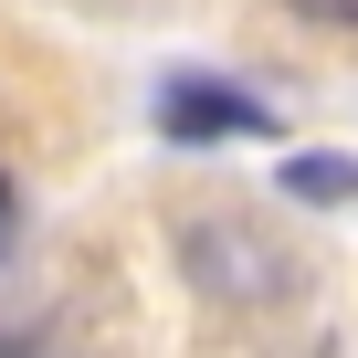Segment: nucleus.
Masks as SVG:
<instances>
[{
  "label": "nucleus",
  "instance_id": "nucleus-1",
  "mask_svg": "<svg viewBox=\"0 0 358 358\" xmlns=\"http://www.w3.org/2000/svg\"><path fill=\"white\" fill-rule=\"evenodd\" d=\"M169 243H179V285H190L201 306H222V316H274V306H295V285H306L295 243H285L264 211H243V201L179 211Z\"/></svg>",
  "mask_w": 358,
  "mask_h": 358
},
{
  "label": "nucleus",
  "instance_id": "nucleus-2",
  "mask_svg": "<svg viewBox=\"0 0 358 358\" xmlns=\"http://www.w3.org/2000/svg\"><path fill=\"white\" fill-rule=\"evenodd\" d=\"M274 116H264V95H243V85H222V74H169L158 85V137L169 148H211V137H264Z\"/></svg>",
  "mask_w": 358,
  "mask_h": 358
},
{
  "label": "nucleus",
  "instance_id": "nucleus-3",
  "mask_svg": "<svg viewBox=\"0 0 358 358\" xmlns=\"http://www.w3.org/2000/svg\"><path fill=\"white\" fill-rule=\"evenodd\" d=\"M285 201H358V158H337V148H295V158H285Z\"/></svg>",
  "mask_w": 358,
  "mask_h": 358
},
{
  "label": "nucleus",
  "instance_id": "nucleus-4",
  "mask_svg": "<svg viewBox=\"0 0 358 358\" xmlns=\"http://www.w3.org/2000/svg\"><path fill=\"white\" fill-rule=\"evenodd\" d=\"M306 22H358V0H295Z\"/></svg>",
  "mask_w": 358,
  "mask_h": 358
},
{
  "label": "nucleus",
  "instance_id": "nucleus-5",
  "mask_svg": "<svg viewBox=\"0 0 358 358\" xmlns=\"http://www.w3.org/2000/svg\"><path fill=\"white\" fill-rule=\"evenodd\" d=\"M0 243H11V179H0Z\"/></svg>",
  "mask_w": 358,
  "mask_h": 358
}]
</instances>
